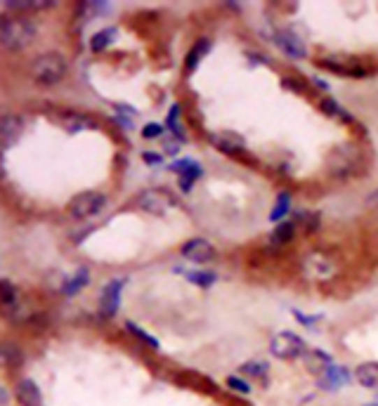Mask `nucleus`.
Instances as JSON below:
<instances>
[{"label": "nucleus", "mask_w": 378, "mask_h": 406, "mask_svg": "<svg viewBox=\"0 0 378 406\" xmlns=\"http://www.w3.org/2000/svg\"><path fill=\"white\" fill-rule=\"evenodd\" d=\"M36 38V24L22 15H5L0 22V41L8 50H24Z\"/></svg>", "instance_id": "obj_1"}, {"label": "nucleus", "mask_w": 378, "mask_h": 406, "mask_svg": "<svg viewBox=\"0 0 378 406\" xmlns=\"http://www.w3.org/2000/svg\"><path fill=\"white\" fill-rule=\"evenodd\" d=\"M69 73V64L59 52H43L31 61V78L41 85H57Z\"/></svg>", "instance_id": "obj_2"}, {"label": "nucleus", "mask_w": 378, "mask_h": 406, "mask_svg": "<svg viewBox=\"0 0 378 406\" xmlns=\"http://www.w3.org/2000/svg\"><path fill=\"white\" fill-rule=\"evenodd\" d=\"M270 352L277 359H298L307 352V347H305V340L300 335H296L293 331H282V333H277L272 338Z\"/></svg>", "instance_id": "obj_3"}, {"label": "nucleus", "mask_w": 378, "mask_h": 406, "mask_svg": "<svg viewBox=\"0 0 378 406\" xmlns=\"http://www.w3.org/2000/svg\"><path fill=\"white\" fill-rule=\"evenodd\" d=\"M107 205V196L100 191H83L69 203V210L76 220H88V217L97 215Z\"/></svg>", "instance_id": "obj_4"}, {"label": "nucleus", "mask_w": 378, "mask_h": 406, "mask_svg": "<svg viewBox=\"0 0 378 406\" xmlns=\"http://www.w3.org/2000/svg\"><path fill=\"white\" fill-rule=\"evenodd\" d=\"M357 161H359V149L355 145H343L333 149L331 156H328V171L333 175H348L350 171H355Z\"/></svg>", "instance_id": "obj_5"}, {"label": "nucleus", "mask_w": 378, "mask_h": 406, "mask_svg": "<svg viewBox=\"0 0 378 406\" xmlns=\"http://www.w3.org/2000/svg\"><path fill=\"white\" fill-rule=\"evenodd\" d=\"M123 284H126V279H111L109 284L104 286L102 298H100V314L104 319H114V317L119 314Z\"/></svg>", "instance_id": "obj_6"}, {"label": "nucleus", "mask_w": 378, "mask_h": 406, "mask_svg": "<svg viewBox=\"0 0 378 406\" xmlns=\"http://www.w3.org/2000/svg\"><path fill=\"white\" fill-rule=\"evenodd\" d=\"M303 270H305L312 279L324 281L336 274V265H333V260L328 258V255H324L321 251H314L307 255L305 262H303Z\"/></svg>", "instance_id": "obj_7"}, {"label": "nucleus", "mask_w": 378, "mask_h": 406, "mask_svg": "<svg viewBox=\"0 0 378 406\" xmlns=\"http://www.w3.org/2000/svg\"><path fill=\"white\" fill-rule=\"evenodd\" d=\"M173 203L175 201L166 194V189H150V191L142 194L140 201H138L142 210H147V213H157V215H163Z\"/></svg>", "instance_id": "obj_8"}, {"label": "nucleus", "mask_w": 378, "mask_h": 406, "mask_svg": "<svg viewBox=\"0 0 378 406\" xmlns=\"http://www.w3.org/2000/svg\"><path fill=\"white\" fill-rule=\"evenodd\" d=\"M24 133V118L17 114H5L0 121V137H3V149H12L20 142Z\"/></svg>", "instance_id": "obj_9"}, {"label": "nucleus", "mask_w": 378, "mask_h": 406, "mask_svg": "<svg viewBox=\"0 0 378 406\" xmlns=\"http://www.w3.org/2000/svg\"><path fill=\"white\" fill-rule=\"evenodd\" d=\"M210 142L222 154H239L246 149V140L234 130H222V133H210Z\"/></svg>", "instance_id": "obj_10"}, {"label": "nucleus", "mask_w": 378, "mask_h": 406, "mask_svg": "<svg viewBox=\"0 0 378 406\" xmlns=\"http://www.w3.org/2000/svg\"><path fill=\"white\" fill-rule=\"evenodd\" d=\"M182 255L191 262H201L203 265V262L215 260V248H213V243L206 239H189L182 246Z\"/></svg>", "instance_id": "obj_11"}, {"label": "nucleus", "mask_w": 378, "mask_h": 406, "mask_svg": "<svg viewBox=\"0 0 378 406\" xmlns=\"http://www.w3.org/2000/svg\"><path fill=\"white\" fill-rule=\"evenodd\" d=\"M348 383H350V371L345 366H338V364H331L319 376V387L321 390H328V392L340 390V387H345Z\"/></svg>", "instance_id": "obj_12"}, {"label": "nucleus", "mask_w": 378, "mask_h": 406, "mask_svg": "<svg viewBox=\"0 0 378 406\" xmlns=\"http://www.w3.org/2000/svg\"><path fill=\"white\" fill-rule=\"evenodd\" d=\"M277 45L293 59H303L307 55V48H305V41L300 36H296L293 31H279L277 34Z\"/></svg>", "instance_id": "obj_13"}, {"label": "nucleus", "mask_w": 378, "mask_h": 406, "mask_svg": "<svg viewBox=\"0 0 378 406\" xmlns=\"http://www.w3.org/2000/svg\"><path fill=\"white\" fill-rule=\"evenodd\" d=\"M15 395H17V399H20L22 406H43V392H41V387L36 385L31 378L17 380Z\"/></svg>", "instance_id": "obj_14"}, {"label": "nucleus", "mask_w": 378, "mask_h": 406, "mask_svg": "<svg viewBox=\"0 0 378 406\" xmlns=\"http://www.w3.org/2000/svg\"><path fill=\"white\" fill-rule=\"evenodd\" d=\"M170 171L177 173L180 180H187V182H196V180L203 175L201 164L199 161H194V159H180L170 166Z\"/></svg>", "instance_id": "obj_15"}, {"label": "nucleus", "mask_w": 378, "mask_h": 406, "mask_svg": "<svg viewBox=\"0 0 378 406\" xmlns=\"http://www.w3.org/2000/svg\"><path fill=\"white\" fill-rule=\"evenodd\" d=\"M303 361H305V366H307L312 373H317V376H321V373H324L326 368L333 364L331 354L321 352V349H310V352L303 354Z\"/></svg>", "instance_id": "obj_16"}, {"label": "nucleus", "mask_w": 378, "mask_h": 406, "mask_svg": "<svg viewBox=\"0 0 378 406\" xmlns=\"http://www.w3.org/2000/svg\"><path fill=\"white\" fill-rule=\"evenodd\" d=\"M355 378L359 385L369 387V390H376L378 387V364L376 361H367V364H359L355 371Z\"/></svg>", "instance_id": "obj_17"}, {"label": "nucleus", "mask_w": 378, "mask_h": 406, "mask_svg": "<svg viewBox=\"0 0 378 406\" xmlns=\"http://www.w3.org/2000/svg\"><path fill=\"white\" fill-rule=\"evenodd\" d=\"M210 48H213L210 38H199V41H196V45L189 50L187 59H184V66H187V71H194V68L201 64V59L210 52Z\"/></svg>", "instance_id": "obj_18"}, {"label": "nucleus", "mask_w": 378, "mask_h": 406, "mask_svg": "<svg viewBox=\"0 0 378 406\" xmlns=\"http://www.w3.org/2000/svg\"><path fill=\"white\" fill-rule=\"evenodd\" d=\"M0 289H3V310H5V314L10 317L15 310H20V289L8 279H3Z\"/></svg>", "instance_id": "obj_19"}, {"label": "nucleus", "mask_w": 378, "mask_h": 406, "mask_svg": "<svg viewBox=\"0 0 378 406\" xmlns=\"http://www.w3.org/2000/svg\"><path fill=\"white\" fill-rule=\"evenodd\" d=\"M88 281H90V272L85 270V267H78L76 270V274H73V277L66 281L64 286H61V293H64V296H76V293H80L85 289V286H88Z\"/></svg>", "instance_id": "obj_20"}, {"label": "nucleus", "mask_w": 378, "mask_h": 406, "mask_svg": "<svg viewBox=\"0 0 378 406\" xmlns=\"http://www.w3.org/2000/svg\"><path fill=\"white\" fill-rule=\"evenodd\" d=\"M296 236V222H279L275 229H272V236L270 241L275 246H286V243L293 241Z\"/></svg>", "instance_id": "obj_21"}, {"label": "nucleus", "mask_w": 378, "mask_h": 406, "mask_svg": "<svg viewBox=\"0 0 378 406\" xmlns=\"http://www.w3.org/2000/svg\"><path fill=\"white\" fill-rule=\"evenodd\" d=\"M116 34H119V29L116 27H107V29L97 31V34L92 36V41H90V50L92 52H102V50H107L111 43H114Z\"/></svg>", "instance_id": "obj_22"}, {"label": "nucleus", "mask_w": 378, "mask_h": 406, "mask_svg": "<svg viewBox=\"0 0 378 406\" xmlns=\"http://www.w3.org/2000/svg\"><path fill=\"white\" fill-rule=\"evenodd\" d=\"M319 107L324 114H328L331 118H336V121H343V123H352V116H350V111L348 109H343L340 104L336 102V99H331V97H324L319 102Z\"/></svg>", "instance_id": "obj_23"}, {"label": "nucleus", "mask_w": 378, "mask_h": 406, "mask_svg": "<svg viewBox=\"0 0 378 406\" xmlns=\"http://www.w3.org/2000/svg\"><path fill=\"white\" fill-rule=\"evenodd\" d=\"M3 361L5 366L10 368H17L24 364V352L20 349V345H15V342H3Z\"/></svg>", "instance_id": "obj_24"}, {"label": "nucleus", "mask_w": 378, "mask_h": 406, "mask_svg": "<svg viewBox=\"0 0 378 406\" xmlns=\"http://www.w3.org/2000/svg\"><path fill=\"white\" fill-rule=\"evenodd\" d=\"M289 210H291V194L282 191L277 196V203H275V208H272V213H270V220L279 224V222L284 220V217L289 215Z\"/></svg>", "instance_id": "obj_25"}, {"label": "nucleus", "mask_w": 378, "mask_h": 406, "mask_svg": "<svg viewBox=\"0 0 378 406\" xmlns=\"http://www.w3.org/2000/svg\"><path fill=\"white\" fill-rule=\"evenodd\" d=\"M321 66H326V68H331V71H336V73H345V76H364V68L362 66H357V64H338V61H333V59H321Z\"/></svg>", "instance_id": "obj_26"}, {"label": "nucleus", "mask_w": 378, "mask_h": 406, "mask_svg": "<svg viewBox=\"0 0 378 406\" xmlns=\"http://www.w3.org/2000/svg\"><path fill=\"white\" fill-rule=\"evenodd\" d=\"M244 376H251V378H268V371H270V364L268 361H246V364H241L239 368Z\"/></svg>", "instance_id": "obj_27"}, {"label": "nucleus", "mask_w": 378, "mask_h": 406, "mask_svg": "<svg viewBox=\"0 0 378 406\" xmlns=\"http://www.w3.org/2000/svg\"><path fill=\"white\" fill-rule=\"evenodd\" d=\"M319 213H314V210H298V213H296V222L298 224H303V229H305V232H317V227H319Z\"/></svg>", "instance_id": "obj_28"}, {"label": "nucleus", "mask_w": 378, "mask_h": 406, "mask_svg": "<svg viewBox=\"0 0 378 406\" xmlns=\"http://www.w3.org/2000/svg\"><path fill=\"white\" fill-rule=\"evenodd\" d=\"M168 128H170V133L177 137L180 142H184L187 140V135H184V128H182V121H180V104H173L170 111H168Z\"/></svg>", "instance_id": "obj_29"}, {"label": "nucleus", "mask_w": 378, "mask_h": 406, "mask_svg": "<svg viewBox=\"0 0 378 406\" xmlns=\"http://www.w3.org/2000/svg\"><path fill=\"white\" fill-rule=\"evenodd\" d=\"M126 328L130 331V333L135 335V338H138V340L142 342V345H147V347H152V349H159V340L154 338V335H150V333H147L145 328H140L138 324L128 321V324H126Z\"/></svg>", "instance_id": "obj_30"}, {"label": "nucleus", "mask_w": 378, "mask_h": 406, "mask_svg": "<svg viewBox=\"0 0 378 406\" xmlns=\"http://www.w3.org/2000/svg\"><path fill=\"white\" fill-rule=\"evenodd\" d=\"M187 279L191 281V284L201 286V289H208V286L215 284V279H218V274L215 272H187Z\"/></svg>", "instance_id": "obj_31"}, {"label": "nucleus", "mask_w": 378, "mask_h": 406, "mask_svg": "<svg viewBox=\"0 0 378 406\" xmlns=\"http://www.w3.org/2000/svg\"><path fill=\"white\" fill-rule=\"evenodd\" d=\"M64 126H66V130H69V133H76V130L90 128L92 123H90V121H85V118L80 116V114H69V116L64 118Z\"/></svg>", "instance_id": "obj_32"}, {"label": "nucleus", "mask_w": 378, "mask_h": 406, "mask_svg": "<svg viewBox=\"0 0 378 406\" xmlns=\"http://www.w3.org/2000/svg\"><path fill=\"white\" fill-rule=\"evenodd\" d=\"M227 385L232 387L234 392H239V395H249V392H251V385L246 383L244 378H239V376H229L227 378Z\"/></svg>", "instance_id": "obj_33"}, {"label": "nucleus", "mask_w": 378, "mask_h": 406, "mask_svg": "<svg viewBox=\"0 0 378 406\" xmlns=\"http://www.w3.org/2000/svg\"><path fill=\"white\" fill-rule=\"evenodd\" d=\"M161 135H163V126H159V123H147V126L142 128V137H145V140H157Z\"/></svg>", "instance_id": "obj_34"}, {"label": "nucleus", "mask_w": 378, "mask_h": 406, "mask_svg": "<svg viewBox=\"0 0 378 406\" xmlns=\"http://www.w3.org/2000/svg\"><path fill=\"white\" fill-rule=\"evenodd\" d=\"M293 317L298 319L300 324H305V326H314L319 319H321V314H303L300 310H293Z\"/></svg>", "instance_id": "obj_35"}, {"label": "nucleus", "mask_w": 378, "mask_h": 406, "mask_svg": "<svg viewBox=\"0 0 378 406\" xmlns=\"http://www.w3.org/2000/svg\"><path fill=\"white\" fill-rule=\"evenodd\" d=\"M142 159H145V164H147V166H159L161 161H163V156H161V154H154V152H145V154H142Z\"/></svg>", "instance_id": "obj_36"}, {"label": "nucleus", "mask_w": 378, "mask_h": 406, "mask_svg": "<svg viewBox=\"0 0 378 406\" xmlns=\"http://www.w3.org/2000/svg\"><path fill=\"white\" fill-rule=\"evenodd\" d=\"M367 406H378V404H367Z\"/></svg>", "instance_id": "obj_37"}]
</instances>
